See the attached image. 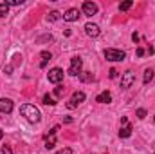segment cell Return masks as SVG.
<instances>
[{"label": "cell", "instance_id": "6da1fadb", "mask_svg": "<svg viewBox=\"0 0 155 154\" xmlns=\"http://www.w3.org/2000/svg\"><path fill=\"white\" fill-rule=\"evenodd\" d=\"M20 113H22V116H24L29 123H38L40 118H41L40 109H38V107H35V105H31V103L22 105V107H20Z\"/></svg>", "mask_w": 155, "mask_h": 154}, {"label": "cell", "instance_id": "7a4b0ae2", "mask_svg": "<svg viewBox=\"0 0 155 154\" xmlns=\"http://www.w3.org/2000/svg\"><path fill=\"white\" fill-rule=\"evenodd\" d=\"M105 58L108 62H123L126 58V54L121 49H105Z\"/></svg>", "mask_w": 155, "mask_h": 154}, {"label": "cell", "instance_id": "3957f363", "mask_svg": "<svg viewBox=\"0 0 155 154\" xmlns=\"http://www.w3.org/2000/svg\"><path fill=\"white\" fill-rule=\"evenodd\" d=\"M135 83V73L134 71H124L121 76V89H130Z\"/></svg>", "mask_w": 155, "mask_h": 154}, {"label": "cell", "instance_id": "277c9868", "mask_svg": "<svg viewBox=\"0 0 155 154\" xmlns=\"http://www.w3.org/2000/svg\"><path fill=\"white\" fill-rule=\"evenodd\" d=\"M81 65H83V60H81L79 56H74V58H71L69 75H71V76H78V75H81Z\"/></svg>", "mask_w": 155, "mask_h": 154}, {"label": "cell", "instance_id": "5b68a950", "mask_svg": "<svg viewBox=\"0 0 155 154\" xmlns=\"http://www.w3.org/2000/svg\"><path fill=\"white\" fill-rule=\"evenodd\" d=\"M85 102V93L83 91H76L74 94H72V98L67 102V107L69 109H74V107H78L79 103H83Z\"/></svg>", "mask_w": 155, "mask_h": 154}, {"label": "cell", "instance_id": "8992f818", "mask_svg": "<svg viewBox=\"0 0 155 154\" xmlns=\"http://www.w3.org/2000/svg\"><path fill=\"white\" fill-rule=\"evenodd\" d=\"M47 78H49V82H51V83H60V82L63 80V69H60V67L51 69V71H49V75H47Z\"/></svg>", "mask_w": 155, "mask_h": 154}, {"label": "cell", "instance_id": "52a82bcc", "mask_svg": "<svg viewBox=\"0 0 155 154\" xmlns=\"http://www.w3.org/2000/svg\"><path fill=\"white\" fill-rule=\"evenodd\" d=\"M81 11H83V15H87V16H92V15H96V13H97V5H96L94 2H83V7H81Z\"/></svg>", "mask_w": 155, "mask_h": 154}, {"label": "cell", "instance_id": "ba28073f", "mask_svg": "<svg viewBox=\"0 0 155 154\" xmlns=\"http://www.w3.org/2000/svg\"><path fill=\"white\" fill-rule=\"evenodd\" d=\"M85 33L88 35V37H92V38H96V37H99V33H101V29H99V26L97 24H87L85 26Z\"/></svg>", "mask_w": 155, "mask_h": 154}, {"label": "cell", "instance_id": "9c48e42d", "mask_svg": "<svg viewBox=\"0 0 155 154\" xmlns=\"http://www.w3.org/2000/svg\"><path fill=\"white\" fill-rule=\"evenodd\" d=\"M11 111H13V102L9 98H0V113L9 114Z\"/></svg>", "mask_w": 155, "mask_h": 154}, {"label": "cell", "instance_id": "30bf717a", "mask_svg": "<svg viewBox=\"0 0 155 154\" xmlns=\"http://www.w3.org/2000/svg\"><path fill=\"white\" fill-rule=\"evenodd\" d=\"M56 131H58V127H54V129L51 131V134L45 136V147H47V149H52V147L56 145Z\"/></svg>", "mask_w": 155, "mask_h": 154}, {"label": "cell", "instance_id": "8fae6325", "mask_svg": "<svg viewBox=\"0 0 155 154\" xmlns=\"http://www.w3.org/2000/svg\"><path fill=\"white\" fill-rule=\"evenodd\" d=\"M78 18H79V11H78L76 7L69 9V11L63 15V20H65V22H76Z\"/></svg>", "mask_w": 155, "mask_h": 154}, {"label": "cell", "instance_id": "7c38bea8", "mask_svg": "<svg viewBox=\"0 0 155 154\" xmlns=\"http://www.w3.org/2000/svg\"><path fill=\"white\" fill-rule=\"evenodd\" d=\"M96 102H99V103H110V102H112V94H110L108 91H103V93L97 94Z\"/></svg>", "mask_w": 155, "mask_h": 154}, {"label": "cell", "instance_id": "4fadbf2b", "mask_svg": "<svg viewBox=\"0 0 155 154\" xmlns=\"http://www.w3.org/2000/svg\"><path fill=\"white\" fill-rule=\"evenodd\" d=\"M119 136H121V138H130V136H132V125H130V123L123 125V127L119 129Z\"/></svg>", "mask_w": 155, "mask_h": 154}, {"label": "cell", "instance_id": "5bb4252c", "mask_svg": "<svg viewBox=\"0 0 155 154\" xmlns=\"http://www.w3.org/2000/svg\"><path fill=\"white\" fill-rule=\"evenodd\" d=\"M61 18H63V15L58 13V11H51V13L47 15V20H49V22H56V20H61Z\"/></svg>", "mask_w": 155, "mask_h": 154}, {"label": "cell", "instance_id": "9a60e30c", "mask_svg": "<svg viewBox=\"0 0 155 154\" xmlns=\"http://www.w3.org/2000/svg\"><path fill=\"white\" fill-rule=\"evenodd\" d=\"M40 56H41V62H40V67H45V65H47V62H49V60L52 58V54H51V53H47V51H43V53H41Z\"/></svg>", "mask_w": 155, "mask_h": 154}, {"label": "cell", "instance_id": "2e32d148", "mask_svg": "<svg viewBox=\"0 0 155 154\" xmlns=\"http://www.w3.org/2000/svg\"><path fill=\"white\" fill-rule=\"evenodd\" d=\"M152 80H153V71H152V69H146V71H144V78H143V82L148 85Z\"/></svg>", "mask_w": 155, "mask_h": 154}, {"label": "cell", "instance_id": "e0dca14e", "mask_svg": "<svg viewBox=\"0 0 155 154\" xmlns=\"http://www.w3.org/2000/svg\"><path fill=\"white\" fill-rule=\"evenodd\" d=\"M7 13H9V5L5 2H0V18H5Z\"/></svg>", "mask_w": 155, "mask_h": 154}, {"label": "cell", "instance_id": "ac0fdd59", "mask_svg": "<svg viewBox=\"0 0 155 154\" xmlns=\"http://www.w3.org/2000/svg\"><path fill=\"white\" fill-rule=\"evenodd\" d=\"M132 5H134V2H132V0H126V2H123V4L119 5V9H121V11H128Z\"/></svg>", "mask_w": 155, "mask_h": 154}, {"label": "cell", "instance_id": "d6986e66", "mask_svg": "<svg viewBox=\"0 0 155 154\" xmlns=\"http://www.w3.org/2000/svg\"><path fill=\"white\" fill-rule=\"evenodd\" d=\"M43 103H45V105H54V103H56V100H54L51 94H45V96H43Z\"/></svg>", "mask_w": 155, "mask_h": 154}, {"label": "cell", "instance_id": "ffe728a7", "mask_svg": "<svg viewBox=\"0 0 155 154\" xmlns=\"http://www.w3.org/2000/svg\"><path fill=\"white\" fill-rule=\"evenodd\" d=\"M5 4H7V5H22L24 0H5Z\"/></svg>", "mask_w": 155, "mask_h": 154}, {"label": "cell", "instance_id": "44dd1931", "mask_svg": "<svg viewBox=\"0 0 155 154\" xmlns=\"http://www.w3.org/2000/svg\"><path fill=\"white\" fill-rule=\"evenodd\" d=\"M63 93H65V87H61V85H58V87L54 89V94H56V96H63Z\"/></svg>", "mask_w": 155, "mask_h": 154}, {"label": "cell", "instance_id": "7402d4cb", "mask_svg": "<svg viewBox=\"0 0 155 154\" xmlns=\"http://www.w3.org/2000/svg\"><path fill=\"white\" fill-rule=\"evenodd\" d=\"M137 118L139 120H144L146 118V109H137Z\"/></svg>", "mask_w": 155, "mask_h": 154}, {"label": "cell", "instance_id": "603a6c76", "mask_svg": "<svg viewBox=\"0 0 155 154\" xmlns=\"http://www.w3.org/2000/svg\"><path fill=\"white\" fill-rule=\"evenodd\" d=\"M81 80H83V82H90V80H92V73H85V75H81Z\"/></svg>", "mask_w": 155, "mask_h": 154}, {"label": "cell", "instance_id": "cb8c5ba5", "mask_svg": "<svg viewBox=\"0 0 155 154\" xmlns=\"http://www.w3.org/2000/svg\"><path fill=\"white\" fill-rule=\"evenodd\" d=\"M2 154H13V149L7 147V145H4V147H2Z\"/></svg>", "mask_w": 155, "mask_h": 154}, {"label": "cell", "instance_id": "d4e9b609", "mask_svg": "<svg viewBox=\"0 0 155 154\" xmlns=\"http://www.w3.org/2000/svg\"><path fill=\"white\" fill-rule=\"evenodd\" d=\"M56 154H72V149H69V147H65V149H61L60 152H56Z\"/></svg>", "mask_w": 155, "mask_h": 154}, {"label": "cell", "instance_id": "484cf974", "mask_svg": "<svg viewBox=\"0 0 155 154\" xmlns=\"http://www.w3.org/2000/svg\"><path fill=\"white\" fill-rule=\"evenodd\" d=\"M11 71H13V65H7V67L4 69V73H5V75H11Z\"/></svg>", "mask_w": 155, "mask_h": 154}, {"label": "cell", "instance_id": "4316f807", "mask_svg": "<svg viewBox=\"0 0 155 154\" xmlns=\"http://www.w3.org/2000/svg\"><path fill=\"white\" fill-rule=\"evenodd\" d=\"M108 73H110V78H116L117 76V71H116V69H110Z\"/></svg>", "mask_w": 155, "mask_h": 154}, {"label": "cell", "instance_id": "83f0119b", "mask_svg": "<svg viewBox=\"0 0 155 154\" xmlns=\"http://www.w3.org/2000/svg\"><path fill=\"white\" fill-rule=\"evenodd\" d=\"M143 54H144V49H143V47H139V49H137V56H143Z\"/></svg>", "mask_w": 155, "mask_h": 154}, {"label": "cell", "instance_id": "f1b7e54d", "mask_svg": "<svg viewBox=\"0 0 155 154\" xmlns=\"http://www.w3.org/2000/svg\"><path fill=\"white\" fill-rule=\"evenodd\" d=\"M132 40H134V42H137V40H139V35H137V33H134V35H132Z\"/></svg>", "mask_w": 155, "mask_h": 154}, {"label": "cell", "instance_id": "f546056e", "mask_svg": "<svg viewBox=\"0 0 155 154\" xmlns=\"http://www.w3.org/2000/svg\"><path fill=\"white\" fill-rule=\"evenodd\" d=\"M2 136H4V132H2V129H0V140H2Z\"/></svg>", "mask_w": 155, "mask_h": 154}, {"label": "cell", "instance_id": "4dcf8cb0", "mask_svg": "<svg viewBox=\"0 0 155 154\" xmlns=\"http://www.w3.org/2000/svg\"><path fill=\"white\" fill-rule=\"evenodd\" d=\"M153 120H155V116H153Z\"/></svg>", "mask_w": 155, "mask_h": 154}]
</instances>
